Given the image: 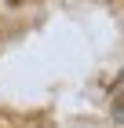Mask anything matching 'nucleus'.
<instances>
[{"instance_id":"f257e3e1","label":"nucleus","mask_w":124,"mask_h":128,"mask_svg":"<svg viewBox=\"0 0 124 128\" xmlns=\"http://www.w3.org/2000/svg\"><path fill=\"white\" fill-rule=\"evenodd\" d=\"M113 117H117V121H121V124H124V92H121V99H117V102H113Z\"/></svg>"},{"instance_id":"f03ea898","label":"nucleus","mask_w":124,"mask_h":128,"mask_svg":"<svg viewBox=\"0 0 124 128\" xmlns=\"http://www.w3.org/2000/svg\"><path fill=\"white\" fill-rule=\"evenodd\" d=\"M11 4H22V0H11Z\"/></svg>"}]
</instances>
